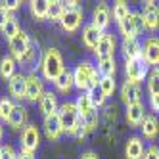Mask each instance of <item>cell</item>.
I'll use <instances>...</instances> for the list:
<instances>
[{"label": "cell", "instance_id": "26", "mask_svg": "<svg viewBox=\"0 0 159 159\" xmlns=\"http://www.w3.org/2000/svg\"><path fill=\"white\" fill-rule=\"evenodd\" d=\"M96 71L100 77H115L117 65H115V56H109V58H100L96 63Z\"/></svg>", "mask_w": 159, "mask_h": 159}, {"label": "cell", "instance_id": "14", "mask_svg": "<svg viewBox=\"0 0 159 159\" xmlns=\"http://www.w3.org/2000/svg\"><path fill=\"white\" fill-rule=\"evenodd\" d=\"M115 46H117V40L115 37L111 35V33H104L98 42V46L94 48V56L96 60L100 58H109V56H113V52H115Z\"/></svg>", "mask_w": 159, "mask_h": 159}, {"label": "cell", "instance_id": "35", "mask_svg": "<svg viewBox=\"0 0 159 159\" xmlns=\"http://www.w3.org/2000/svg\"><path fill=\"white\" fill-rule=\"evenodd\" d=\"M14 107H16V104L10 98H2V100H0V121H6L8 123L10 115H12V111H14Z\"/></svg>", "mask_w": 159, "mask_h": 159}, {"label": "cell", "instance_id": "15", "mask_svg": "<svg viewBox=\"0 0 159 159\" xmlns=\"http://www.w3.org/2000/svg\"><path fill=\"white\" fill-rule=\"evenodd\" d=\"M8 90H10V96H12L14 100H25L27 75H23V73H16V75L8 81Z\"/></svg>", "mask_w": 159, "mask_h": 159}, {"label": "cell", "instance_id": "42", "mask_svg": "<svg viewBox=\"0 0 159 159\" xmlns=\"http://www.w3.org/2000/svg\"><path fill=\"white\" fill-rule=\"evenodd\" d=\"M86 134H88V132H86L84 125H83V121H81V123H79V127H77V130H75V134H73V136H75V138H79V140H83Z\"/></svg>", "mask_w": 159, "mask_h": 159}, {"label": "cell", "instance_id": "12", "mask_svg": "<svg viewBox=\"0 0 159 159\" xmlns=\"http://www.w3.org/2000/svg\"><path fill=\"white\" fill-rule=\"evenodd\" d=\"M83 23V10L75 8V10H65V14L60 19V25L65 33H75Z\"/></svg>", "mask_w": 159, "mask_h": 159}, {"label": "cell", "instance_id": "19", "mask_svg": "<svg viewBox=\"0 0 159 159\" xmlns=\"http://www.w3.org/2000/svg\"><path fill=\"white\" fill-rule=\"evenodd\" d=\"M144 140L142 136H130V138L127 140V144H125V155H127V159H144Z\"/></svg>", "mask_w": 159, "mask_h": 159}, {"label": "cell", "instance_id": "33", "mask_svg": "<svg viewBox=\"0 0 159 159\" xmlns=\"http://www.w3.org/2000/svg\"><path fill=\"white\" fill-rule=\"evenodd\" d=\"M19 31H21V29H19V23H17L16 16L12 14V17L8 19V23H6V25H4V29H2V35L6 37V40H12Z\"/></svg>", "mask_w": 159, "mask_h": 159}, {"label": "cell", "instance_id": "40", "mask_svg": "<svg viewBox=\"0 0 159 159\" xmlns=\"http://www.w3.org/2000/svg\"><path fill=\"white\" fill-rule=\"evenodd\" d=\"M144 159H159V148L157 146H150V148H146V152H144Z\"/></svg>", "mask_w": 159, "mask_h": 159}, {"label": "cell", "instance_id": "28", "mask_svg": "<svg viewBox=\"0 0 159 159\" xmlns=\"http://www.w3.org/2000/svg\"><path fill=\"white\" fill-rule=\"evenodd\" d=\"M16 67H17V61L12 58V56H4V58L0 60V77L6 79V81H10V79L17 73Z\"/></svg>", "mask_w": 159, "mask_h": 159}, {"label": "cell", "instance_id": "13", "mask_svg": "<svg viewBox=\"0 0 159 159\" xmlns=\"http://www.w3.org/2000/svg\"><path fill=\"white\" fill-rule=\"evenodd\" d=\"M42 129H44V134H46L48 140H52V142L60 140L61 134H63V127H61V121H60V115H58V113L44 117V121H42Z\"/></svg>", "mask_w": 159, "mask_h": 159}, {"label": "cell", "instance_id": "44", "mask_svg": "<svg viewBox=\"0 0 159 159\" xmlns=\"http://www.w3.org/2000/svg\"><path fill=\"white\" fill-rule=\"evenodd\" d=\"M81 159H100V157H98V153H94V152H84V153L81 155Z\"/></svg>", "mask_w": 159, "mask_h": 159}, {"label": "cell", "instance_id": "5", "mask_svg": "<svg viewBox=\"0 0 159 159\" xmlns=\"http://www.w3.org/2000/svg\"><path fill=\"white\" fill-rule=\"evenodd\" d=\"M125 73H127L129 83L140 86V83H144V79H148V75H150V67H148V63L142 58L130 60V61H125Z\"/></svg>", "mask_w": 159, "mask_h": 159}, {"label": "cell", "instance_id": "17", "mask_svg": "<svg viewBox=\"0 0 159 159\" xmlns=\"http://www.w3.org/2000/svg\"><path fill=\"white\" fill-rule=\"evenodd\" d=\"M144 104H132V106H127V109H125V119H127L129 127L130 129H140V125L146 117L144 113Z\"/></svg>", "mask_w": 159, "mask_h": 159}, {"label": "cell", "instance_id": "9", "mask_svg": "<svg viewBox=\"0 0 159 159\" xmlns=\"http://www.w3.org/2000/svg\"><path fill=\"white\" fill-rule=\"evenodd\" d=\"M140 14L144 19V29L148 33H157L159 31V6H157V2H152V0L144 2V10Z\"/></svg>", "mask_w": 159, "mask_h": 159}, {"label": "cell", "instance_id": "25", "mask_svg": "<svg viewBox=\"0 0 159 159\" xmlns=\"http://www.w3.org/2000/svg\"><path fill=\"white\" fill-rule=\"evenodd\" d=\"M54 86H56V90H58V92L67 94V92H69V90L75 86V83H73V71L65 67V69L60 73V77L54 81Z\"/></svg>", "mask_w": 159, "mask_h": 159}, {"label": "cell", "instance_id": "43", "mask_svg": "<svg viewBox=\"0 0 159 159\" xmlns=\"http://www.w3.org/2000/svg\"><path fill=\"white\" fill-rule=\"evenodd\" d=\"M150 106L153 111H159V94L157 96H150Z\"/></svg>", "mask_w": 159, "mask_h": 159}, {"label": "cell", "instance_id": "8", "mask_svg": "<svg viewBox=\"0 0 159 159\" xmlns=\"http://www.w3.org/2000/svg\"><path fill=\"white\" fill-rule=\"evenodd\" d=\"M44 79L40 75H37L35 71H31L27 75V90H25V100L27 102H33V104H37L40 102V98L44 96Z\"/></svg>", "mask_w": 159, "mask_h": 159}, {"label": "cell", "instance_id": "39", "mask_svg": "<svg viewBox=\"0 0 159 159\" xmlns=\"http://www.w3.org/2000/svg\"><path fill=\"white\" fill-rule=\"evenodd\" d=\"M0 6L6 8L10 14H14L17 8H21V2H19V0H4V2H0Z\"/></svg>", "mask_w": 159, "mask_h": 159}, {"label": "cell", "instance_id": "45", "mask_svg": "<svg viewBox=\"0 0 159 159\" xmlns=\"http://www.w3.org/2000/svg\"><path fill=\"white\" fill-rule=\"evenodd\" d=\"M17 159H37L35 153H25V152H19L17 153Z\"/></svg>", "mask_w": 159, "mask_h": 159}, {"label": "cell", "instance_id": "24", "mask_svg": "<svg viewBox=\"0 0 159 159\" xmlns=\"http://www.w3.org/2000/svg\"><path fill=\"white\" fill-rule=\"evenodd\" d=\"M8 125H10L12 129H21V130H23V129L27 127V109H25L23 106L16 104L12 115H10V119H8Z\"/></svg>", "mask_w": 159, "mask_h": 159}, {"label": "cell", "instance_id": "41", "mask_svg": "<svg viewBox=\"0 0 159 159\" xmlns=\"http://www.w3.org/2000/svg\"><path fill=\"white\" fill-rule=\"evenodd\" d=\"M10 17H12V14H10L6 8H2V6H0V31L4 29V25L8 23V19H10Z\"/></svg>", "mask_w": 159, "mask_h": 159}, {"label": "cell", "instance_id": "18", "mask_svg": "<svg viewBox=\"0 0 159 159\" xmlns=\"http://www.w3.org/2000/svg\"><path fill=\"white\" fill-rule=\"evenodd\" d=\"M102 35H104V31H100L94 23H86L83 27V44H84V48L94 52V48L98 46Z\"/></svg>", "mask_w": 159, "mask_h": 159}, {"label": "cell", "instance_id": "1", "mask_svg": "<svg viewBox=\"0 0 159 159\" xmlns=\"http://www.w3.org/2000/svg\"><path fill=\"white\" fill-rule=\"evenodd\" d=\"M65 69L63 65V58L58 48H46L40 58V77L44 81L54 83L60 77V73Z\"/></svg>", "mask_w": 159, "mask_h": 159}, {"label": "cell", "instance_id": "6", "mask_svg": "<svg viewBox=\"0 0 159 159\" xmlns=\"http://www.w3.org/2000/svg\"><path fill=\"white\" fill-rule=\"evenodd\" d=\"M19 146H21V152L25 153H35L40 146V130L37 125H27V127L21 130L19 136Z\"/></svg>", "mask_w": 159, "mask_h": 159}, {"label": "cell", "instance_id": "36", "mask_svg": "<svg viewBox=\"0 0 159 159\" xmlns=\"http://www.w3.org/2000/svg\"><path fill=\"white\" fill-rule=\"evenodd\" d=\"M88 96H90V100H92V104H94V107L96 109H100V107H106V96L102 94V90L96 86V88H90L88 90Z\"/></svg>", "mask_w": 159, "mask_h": 159}, {"label": "cell", "instance_id": "16", "mask_svg": "<svg viewBox=\"0 0 159 159\" xmlns=\"http://www.w3.org/2000/svg\"><path fill=\"white\" fill-rule=\"evenodd\" d=\"M121 100L125 102V106L142 104V90H140V86L125 81L123 86H121Z\"/></svg>", "mask_w": 159, "mask_h": 159}, {"label": "cell", "instance_id": "3", "mask_svg": "<svg viewBox=\"0 0 159 159\" xmlns=\"http://www.w3.org/2000/svg\"><path fill=\"white\" fill-rule=\"evenodd\" d=\"M58 115H60V121H61L63 132L73 136L77 127H79V123H81V115H79V111H77L75 102H63V104H60Z\"/></svg>", "mask_w": 159, "mask_h": 159}, {"label": "cell", "instance_id": "4", "mask_svg": "<svg viewBox=\"0 0 159 159\" xmlns=\"http://www.w3.org/2000/svg\"><path fill=\"white\" fill-rule=\"evenodd\" d=\"M119 33L123 35V40H129V39H138L144 31V19L140 12H130V16L127 19H123L121 23L117 25Z\"/></svg>", "mask_w": 159, "mask_h": 159}, {"label": "cell", "instance_id": "10", "mask_svg": "<svg viewBox=\"0 0 159 159\" xmlns=\"http://www.w3.org/2000/svg\"><path fill=\"white\" fill-rule=\"evenodd\" d=\"M142 60L148 67H159V37H148L142 44Z\"/></svg>", "mask_w": 159, "mask_h": 159}, {"label": "cell", "instance_id": "27", "mask_svg": "<svg viewBox=\"0 0 159 159\" xmlns=\"http://www.w3.org/2000/svg\"><path fill=\"white\" fill-rule=\"evenodd\" d=\"M29 10L35 19L44 21L48 19V10H50V2L48 0H31L29 2Z\"/></svg>", "mask_w": 159, "mask_h": 159}, {"label": "cell", "instance_id": "34", "mask_svg": "<svg viewBox=\"0 0 159 159\" xmlns=\"http://www.w3.org/2000/svg\"><path fill=\"white\" fill-rule=\"evenodd\" d=\"M63 14H65L63 2H60V0H54V2H50V10H48V19H50V21H58V23H60V19H61Z\"/></svg>", "mask_w": 159, "mask_h": 159}, {"label": "cell", "instance_id": "29", "mask_svg": "<svg viewBox=\"0 0 159 159\" xmlns=\"http://www.w3.org/2000/svg\"><path fill=\"white\" fill-rule=\"evenodd\" d=\"M39 56H40V52H39V42H31V46H29V50L25 52V56H23V60H21L19 63L23 65V67H35V63L39 61Z\"/></svg>", "mask_w": 159, "mask_h": 159}, {"label": "cell", "instance_id": "22", "mask_svg": "<svg viewBox=\"0 0 159 159\" xmlns=\"http://www.w3.org/2000/svg\"><path fill=\"white\" fill-rule=\"evenodd\" d=\"M39 106H40V111H42V115H44V117L54 115V113H58V109H60L58 96H56L54 92H50V90H48V92H44V96L40 98Z\"/></svg>", "mask_w": 159, "mask_h": 159}, {"label": "cell", "instance_id": "46", "mask_svg": "<svg viewBox=\"0 0 159 159\" xmlns=\"http://www.w3.org/2000/svg\"><path fill=\"white\" fill-rule=\"evenodd\" d=\"M2 134H4V130H2V125H0V140H2Z\"/></svg>", "mask_w": 159, "mask_h": 159}, {"label": "cell", "instance_id": "2", "mask_svg": "<svg viewBox=\"0 0 159 159\" xmlns=\"http://www.w3.org/2000/svg\"><path fill=\"white\" fill-rule=\"evenodd\" d=\"M73 83L81 92H88L90 88H96L100 84V75L96 71V65L90 61H81L73 69Z\"/></svg>", "mask_w": 159, "mask_h": 159}, {"label": "cell", "instance_id": "32", "mask_svg": "<svg viewBox=\"0 0 159 159\" xmlns=\"http://www.w3.org/2000/svg\"><path fill=\"white\" fill-rule=\"evenodd\" d=\"M148 94L150 96L159 94V67L152 69L150 75H148Z\"/></svg>", "mask_w": 159, "mask_h": 159}, {"label": "cell", "instance_id": "30", "mask_svg": "<svg viewBox=\"0 0 159 159\" xmlns=\"http://www.w3.org/2000/svg\"><path fill=\"white\" fill-rule=\"evenodd\" d=\"M113 21L119 25L123 19H127L129 16H130V8H129V4L127 2H123V0H117L115 4H113Z\"/></svg>", "mask_w": 159, "mask_h": 159}, {"label": "cell", "instance_id": "31", "mask_svg": "<svg viewBox=\"0 0 159 159\" xmlns=\"http://www.w3.org/2000/svg\"><path fill=\"white\" fill-rule=\"evenodd\" d=\"M98 88L102 90V94H104L106 98L113 96V92H115V88H117V84H115V77H100V84H98Z\"/></svg>", "mask_w": 159, "mask_h": 159}, {"label": "cell", "instance_id": "20", "mask_svg": "<svg viewBox=\"0 0 159 159\" xmlns=\"http://www.w3.org/2000/svg\"><path fill=\"white\" fill-rule=\"evenodd\" d=\"M121 52H123V56H125V61L140 60V58H142V42H140L138 39L123 40V44H121Z\"/></svg>", "mask_w": 159, "mask_h": 159}, {"label": "cell", "instance_id": "21", "mask_svg": "<svg viewBox=\"0 0 159 159\" xmlns=\"http://www.w3.org/2000/svg\"><path fill=\"white\" fill-rule=\"evenodd\" d=\"M140 132H142V140H155L159 136V121L155 115H146L142 125H140Z\"/></svg>", "mask_w": 159, "mask_h": 159}, {"label": "cell", "instance_id": "23", "mask_svg": "<svg viewBox=\"0 0 159 159\" xmlns=\"http://www.w3.org/2000/svg\"><path fill=\"white\" fill-rule=\"evenodd\" d=\"M75 106H77V111H79V115H81V119H84L88 115H92V113H96V107L92 104V100H90L88 92H81V96H77Z\"/></svg>", "mask_w": 159, "mask_h": 159}, {"label": "cell", "instance_id": "37", "mask_svg": "<svg viewBox=\"0 0 159 159\" xmlns=\"http://www.w3.org/2000/svg\"><path fill=\"white\" fill-rule=\"evenodd\" d=\"M81 121H83V125H84L86 132L96 130V127H98V111L92 113V115H88V117H84V119H81Z\"/></svg>", "mask_w": 159, "mask_h": 159}, {"label": "cell", "instance_id": "11", "mask_svg": "<svg viewBox=\"0 0 159 159\" xmlns=\"http://www.w3.org/2000/svg\"><path fill=\"white\" fill-rule=\"evenodd\" d=\"M111 17H113L111 8H109L106 2H100V4L94 8V12H92V21H90V23H94L100 31L106 33V29L111 25Z\"/></svg>", "mask_w": 159, "mask_h": 159}, {"label": "cell", "instance_id": "7", "mask_svg": "<svg viewBox=\"0 0 159 159\" xmlns=\"http://www.w3.org/2000/svg\"><path fill=\"white\" fill-rule=\"evenodd\" d=\"M31 39H29V35L25 31H19L17 35L12 39V40H8V48H10V56L19 63L21 60H23V56H25V52L29 50V46H31Z\"/></svg>", "mask_w": 159, "mask_h": 159}, {"label": "cell", "instance_id": "38", "mask_svg": "<svg viewBox=\"0 0 159 159\" xmlns=\"http://www.w3.org/2000/svg\"><path fill=\"white\" fill-rule=\"evenodd\" d=\"M0 159H17V152L14 150V146H0Z\"/></svg>", "mask_w": 159, "mask_h": 159}]
</instances>
